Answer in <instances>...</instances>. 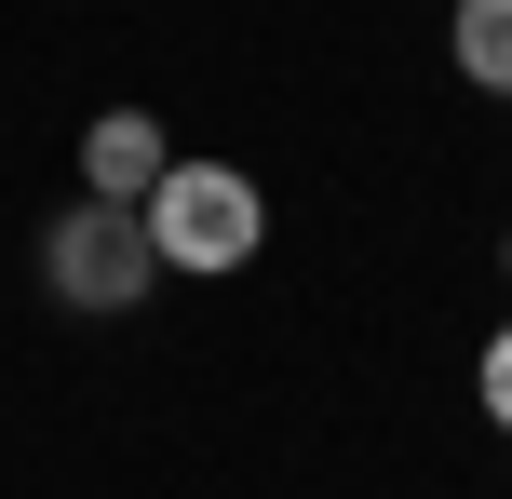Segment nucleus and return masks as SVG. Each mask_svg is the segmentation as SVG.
Returning <instances> with one entry per match:
<instances>
[{"label": "nucleus", "instance_id": "39448f33", "mask_svg": "<svg viewBox=\"0 0 512 499\" xmlns=\"http://www.w3.org/2000/svg\"><path fill=\"white\" fill-rule=\"evenodd\" d=\"M472 392H486V419L512 432V324H499V338H486V365H472Z\"/></svg>", "mask_w": 512, "mask_h": 499}, {"label": "nucleus", "instance_id": "f257e3e1", "mask_svg": "<svg viewBox=\"0 0 512 499\" xmlns=\"http://www.w3.org/2000/svg\"><path fill=\"white\" fill-rule=\"evenodd\" d=\"M135 216H149V257L189 270V284H216V270H243L256 243H270V189H256L243 162H162V189Z\"/></svg>", "mask_w": 512, "mask_h": 499}, {"label": "nucleus", "instance_id": "f03ea898", "mask_svg": "<svg viewBox=\"0 0 512 499\" xmlns=\"http://www.w3.org/2000/svg\"><path fill=\"white\" fill-rule=\"evenodd\" d=\"M41 284H54V311H81V324H122L135 297L162 284V257H149V216H135V203H95V189H81V203L41 230Z\"/></svg>", "mask_w": 512, "mask_h": 499}, {"label": "nucleus", "instance_id": "7ed1b4c3", "mask_svg": "<svg viewBox=\"0 0 512 499\" xmlns=\"http://www.w3.org/2000/svg\"><path fill=\"white\" fill-rule=\"evenodd\" d=\"M162 122L149 108H95V122H81V189H95V203H149L162 189Z\"/></svg>", "mask_w": 512, "mask_h": 499}, {"label": "nucleus", "instance_id": "423d86ee", "mask_svg": "<svg viewBox=\"0 0 512 499\" xmlns=\"http://www.w3.org/2000/svg\"><path fill=\"white\" fill-rule=\"evenodd\" d=\"M499 270H512V230H499Z\"/></svg>", "mask_w": 512, "mask_h": 499}, {"label": "nucleus", "instance_id": "20e7f679", "mask_svg": "<svg viewBox=\"0 0 512 499\" xmlns=\"http://www.w3.org/2000/svg\"><path fill=\"white\" fill-rule=\"evenodd\" d=\"M445 54H459V81H472V95H512V0H459Z\"/></svg>", "mask_w": 512, "mask_h": 499}]
</instances>
